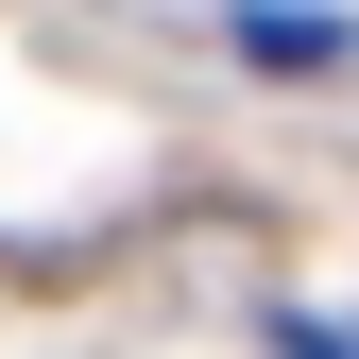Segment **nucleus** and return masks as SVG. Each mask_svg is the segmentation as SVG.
Wrapping results in <instances>:
<instances>
[{
	"label": "nucleus",
	"mask_w": 359,
	"mask_h": 359,
	"mask_svg": "<svg viewBox=\"0 0 359 359\" xmlns=\"http://www.w3.org/2000/svg\"><path fill=\"white\" fill-rule=\"evenodd\" d=\"M240 52H257V69H325V52H342V18H240Z\"/></svg>",
	"instance_id": "f257e3e1"
}]
</instances>
